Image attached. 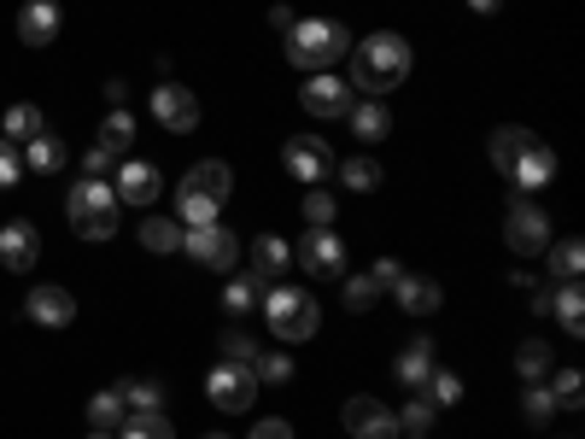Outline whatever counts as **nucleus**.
Here are the masks:
<instances>
[{
	"instance_id": "nucleus-1",
	"label": "nucleus",
	"mask_w": 585,
	"mask_h": 439,
	"mask_svg": "<svg viewBox=\"0 0 585 439\" xmlns=\"http://www.w3.org/2000/svg\"><path fill=\"white\" fill-rule=\"evenodd\" d=\"M410 76V41L399 30H381V35H363V48H351V82L363 100H387L392 89H404Z\"/></svg>"
},
{
	"instance_id": "nucleus-2",
	"label": "nucleus",
	"mask_w": 585,
	"mask_h": 439,
	"mask_svg": "<svg viewBox=\"0 0 585 439\" xmlns=\"http://www.w3.org/2000/svg\"><path fill=\"white\" fill-rule=\"evenodd\" d=\"M346 53H351V30L340 18H299V24L287 30V65L305 71V76L340 65Z\"/></svg>"
},
{
	"instance_id": "nucleus-3",
	"label": "nucleus",
	"mask_w": 585,
	"mask_h": 439,
	"mask_svg": "<svg viewBox=\"0 0 585 439\" xmlns=\"http://www.w3.org/2000/svg\"><path fill=\"white\" fill-rule=\"evenodd\" d=\"M258 317L269 323V334H276V340L299 346V340H310V334H317L322 305H317V293H305V287H264Z\"/></svg>"
},
{
	"instance_id": "nucleus-4",
	"label": "nucleus",
	"mask_w": 585,
	"mask_h": 439,
	"mask_svg": "<svg viewBox=\"0 0 585 439\" xmlns=\"http://www.w3.org/2000/svg\"><path fill=\"white\" fill-rule=\"evenodd\" d=\"M65 212H71V228H76V241H112L117 235V194H112V182H100V176H82L71 187V200H65Z\"/></svg>"
},
{
	"instance_id": "nucleus-5",
	"label": "nucleus",
	"mask_w": 585,
	"mask_h": 439,
	"mask_svg": "<svg viewBox=\"0 0 585 439\" xmlns=\"http://www.w3.org/2000/svg\"><path fill=\"white\" fill-rule=\"evenodd\" d=\"M504 246H510L515 258H538V253L551 246V217L538 212L527 194H521V200L510 205V217H504Z\"/></svg>"
},
{
	"instance_id": "nucleus-6",
	"label": "nucleus",
	"mask_w": 585,
	"mask_h": 439,
	"mask_svg": "<svg viewBox=\"0 0 585 439\" xmlns=\"http://www.w3.org/2000/svg\"><path fill=\"white\" fill-rule=\"evenodd\" d=\"M292 269H305V276H346V241L333 235V228H305V241L292 246Z\"/></svg>"
},
{
	"instance_id": "nucleus-7",
	"label": "nucleus",
	"mask_w": 585,
	"mask_h": 439,
	"mask_svg": "<svg viewBox=\"0 0 585 439\" xmlns=\"http://www.w3.org/2000/svg\"><path fill=\"white\" fill-rule=\"evenodd\" d=\"M205 399H212L223 416L253 410V399H258V375L246 369V364H217L212 375H205Z\"/></svg>"
},
{
	"instance_id": "nucleus-8",
	"label": "nucleus",
	"mask_w": 585,
	"mask_h": 439,
	"mask_svg": "<svg viewBox=\"0 0 585 439\" xmlns=\"http://www.w3.org/2000/svg\"><path fill=\"white\" fill-rule=\"evenodd\" d=\"M182 253L194 258L199 269H235L240 264V241L228 235L223 223H205V228H182Z\"/></svg>"
},
{
	"instance_id": "nucleus-9",
	"label": "nucleus",
	"mask_w": 585,
	"mask_h": 439,
	"mask_svg": "<svg viewBox=\"0 0 585 439\" xmlns=\"http://www.w3.org/2000/svg\"><path fill=\"white\" fill-rule=\"evenodd\" d=\"M340 422H346V433H351V439H404V428H399V410H387L381 399H369V392H358V399H346Z\"/></svg>"
},
{
	"instance_id": "nucleus-10",
	"label": "nucleus",
	"mask_w": 585,
	"mask_h": 439,
	"mask_svg": "<svg viewBox=\"0 0 585 439\" xmlns=\"http://www.w3.org/2000/svg\"><path fill=\"white\" fill-rule=\"evenodd\" d=\"M281 164H287V176H299L305 187H322L333 176V153H328L322 135H292L281 146Z\"/></svg>"
},
{
	"instance_id": "nucleus-11",
	"label": "nucleus",
	"mask_w": 585,
	"mask_h": 439,
	"mask_svg": "<svg viewBox=\"0 0 585 439\" xmlns=\"http://www.w3.org/2000/svg\"><path fill=\"white\" fill-rule=\"evenodd\" d=\"M112 194H117V205H158V194H164V171H158V164H146V159H123V164H117Z\"/></svg>"
},
{
	"instance_id": "nucleus-12",
	"label": "nucleus",
	"mask_w": 585,
	"mask_h": 439,
	"mask_svg": "<svg viewBox=\"0 0 585 439\" xmlns=\"http://www.w3.org/2000/svg\"><path fill=\"white\" fill-rule=\"evenodd\" d=\"M153 118L171 135H194L199 130V100L187 94L182 82H158V89H153Z\"/></svg>"
},
{
	"instance_id": "nucleus-13",
	"label": "nucleus",
	"mask_w": 585,
	"mask_h": 439,
	"mask_svg": "<svg viewBox=\"0 0 585 439\" xmlns=\"http://www.w3.org/2000/svg\"><path fill=\"white\" fill-rule=\"evenodd\" d=\"M299 106L310 112V118H346L351 112V89L333 71H310V82L299 89Z\"/></svg>"
},
{
	"instance_id": "nucleus-14",
	"label": "nucleus",
	"mask_w": 585,
	"mask_h": 439,
	"mask_svg": "<svg viewBox=\"0 0 585 439\" xmlns=\"http://www.w3.org/2000/svg\"><path fill=\"white\" fill-rule=\"evenodd\" d=\"M24 317H30L35 328H71V323H76V299H71V287H53V282L30 287Z\"/></svg>"
},
{
	"instance_id": "nucleus-15",
	"label": "nucleus",
	"mask_w": 585,
	"mask_h": 439,
	"mask_svg": "<svg viewBox=\"0 0 585 439\" xmlns=\"http://www.w3.org/2000/svg\"><path fill=\"white\" fill-rule=\"evenodd\" d=\"M59 24H65L59 0H24V7H18V41H24V48H48V41H59Z\"/></svg>"
},
{
	"instance_id": "nucleus-16",
	"label": "nucleus",
	"mask_w": 585,
	"mask_h": 439,
	"mask_svg": "<svg viewBox=\"0 0 585 439\" xmlns=\"http://www.w3.org/2000/svg\"><path fill=\"white\" fill-rule=\"evenodd\" d=\"M510 182H515V187H521V194H527V200H533V194H538V187H551V182H556V153H551V146H545V141H533V146H527V153H521V159L510 164Z\"/></svg>"
},
{
	"instance_id": "nucleus-17",
	"label": "nucleus",
	"mask_w": 585,
	"mask_h": 439,
	"mask_svg": "<svg viewBox=\"0 0 585 439\" xmlns=\"http://www.w3.org/2000/svg\"><path fill=\"white\" fill-rule=\"evenodd\" d=\"M35 258H41V235H35V223L18 217V223L0 228V264L24 276V269H35Z\"/></svg>"
},
{
	"instance_id": "nucleus-18",
	"label": "nucleus",
	"mask_w": 585,
	"mask_h": 439,
	"mask_svg": "<svg viewBox=\"0 0 585 439\" xmlns=\"http://www.w3.org/2000/svg\"><path fill=\"white\" fill-rule=\"evenodd\" d=\"M387 293L399 299V310H404V317H433V310H439V299H445V293H439V282H428V276H399Z\"/></svg>"
},
{
	"instance_id": "nucleus-19",
	"label": "nucleus",
	"mask_w": 585,
	"mask_h": 439,
	"mask_svg": "<svg viewBox=\"0 0 585 439\" xmlns=\"http://www.w3.org/2000/svg\"><path fill=\"white\" fill-rule=\"evenodd\" d=\"M182 187H187V194H205V200H217V205H223L228 194H235V171H228L223 159H199L194 171L182 176Z\"/></svg>"
},
{
	"instance_id": "nucleus-20",
	"label": "nucleus",
	"mask_w": 585,
	"mask_h": 439,
	"mask_svg": "<svg viewBox=\"0 0 585 439\" xmlns=\"http://www.w3.org/2000/svg\"><path fill=\"white\" fill-rule=\"evenodd\" d=\"M264 276H258V269H240V276H228L223 282V310H228V317H253V310H258V299H264Z\"/></svg>"
},
{
	"instance_id": "nucleus-21",
	"label": "nucleus",
	"mask_w": 585,
	"mask_h": 439,
	"mask_svg": "<svg viewBox=\"0 0 585 439\" xmlns=\"http://www.w3.org/2000/svg\"><path fill=\"white\" fill-rule=\"evenodd\" d=\"M346 123H351V135H358V141H369V146L392 135V112L381 106V100H351Z\"/></svg>"
},
{
	"instance_id": "nucleus-22",
	"label": "nucleus",
	"mask_w": 585,
	"mask_h": 439,
	"mask_svg": "<svg viewBox=\"0 0 585 439\" xmlns=\"http://www.w3.org/2000/svg\"><path fill=\"white\" fill-rule=\"evenodd\" d=\"M533 141H538V135H533V130H521V123H497V130H492V141H486V159H492L497 171L510 176V164H515L521 153H527Z\"/></svg>"
},
{
	"instance_id": "nucleus-23",
	"label": "nucleus",
	"mask_w": 585,
	"mask_h": 439,
	"mask_svg": "<svg viewBox=\"0 0 585 439\" xmlns=\"http://www.w3.org/2000/svg\"><path fill=\"white\" fill-rule=\"evenodd\" d=\"M18 159H24V171H35V176H53V171H59V164H65V159H71V146H65V141H59L53 130H41L35 141H24V153H18Z\"/></svg>"
},
{
	"instance_id": "nucleus-24",
	"label": "nucleus",
	"mask_w": 585,
	"mask_h": 439,
	"mask_svg": "<svg viewBox=\"0 0 585 439\" xmlns=\"http://www.w3.org/2000/svg\"><path fill=\"white\" fill-rule=\"evenodd\" d=\"M94 146H106L112 159H130V146H135V118L123 112V106H112L106 123H100V141H94Z\"/></svg>"
},
{
	"instance_id": "nucleus-25",
	"label": "nucleus",
	"mask_w": 585,
	"mask_h": 439,
	"mask_svg": "<svg viewBox=\"0 0 585 439\" xmlns=\"http://www.w3.org/2000/svg\"><path fill=\"white\" fill-rule=\"evenodd\" d=\"M253 269L269 282V276H281V269H292V246L281 235H258L253 241Z\"/></svg>"
},
{
	"instance_id": "nucleus-26",
	"label": "nucleus",
	"mask_w": 585,
	"mask_h": 439,
	"mask_svg": "<svg viewBox=\"0 0 585 439\" xmlns=\"http://www.w3.org/2000/svg\"><path fill=\"white\" fill-rule=\"evenodd\" d=\"M41 130H48V118H41V106H12L7 118H0V135H7L12 146H24V141H35Z\"/></svg>"
},
{
	"instance_id": "nucleus-27",
	"label": "nucleus",
	"mask_w": 585,
	"mask_h": 439,
	"mask_svg": "<svg viewBox=\"0 0 585 439\" xmlns=\"http://www.w3.org/2000/svg\"><path fill=\"white\" fill-rule=\"evenodd\" d=\"M392 375H399V381L415 392V387H428V375H433V346L428 340H415L410 351H404V358L399 364H392Z\"/></svg>"
},
{
	"instance_id": "nucleus-28",
	"label": "nucleus",
	"mask_w": 585,
	"mask_h": 439,
	"mask_svg": "<svg viewBox=\"0 0 585 439\" xmlns=\"http://www.w3.org/2000/svg\"><path fill=\"white\" fill-rule=\"evenodd\" d=\"M123 416H130V405H123V392L117 387H100L94 399H89V428H123Z\"/></svg>"
},
{
	"instance_id": "nucleus-29",
	"label": "nucleus",
	"mask_w": 585,
	"mask_h": 439,
	"mask_svg": "<svg viewBox=\"0 0 585 439\" xmlns=\"http://www.w3.org/2000/svg\"><path fill=\"white\" fill-rule=\"evenodd\" d=\"M141 246L146 253H182V228H176V217H146L141 223Z\"/></svg>"
},
{
	"instance_id": "nucleus-30",
	"label": "nucleus",
	"mask_w": 585,
	"mask_h": 439,
	"mask_svg": "<svg viewBox=\"0 0 585 439\" xmlns=\"http://www.w3.org/2000/svg\"><path fill=\"white\" fill-rule=\"evenodd\" d=\"M551 346L545 340H521L515 346V369H521V381H551Z\"/></svg>"
},
{
	"instance_id": "nucleus-31",
	"label": "nucleus",
	"mask_w": 585,
	"mask_h": 439,
	"mask_svg": "<svg viewBox=\"0 0 585 439\" xmlns=\"http://www.w3.org/2000/svg\"><path fill=\"white\" fill-rule=\"evenodd\" d=\"M117 439H176V433H171V422H164V410H130Z\"/></svg>"
},
{
	"instance_id": "nucleus-32",
	"label": "nucleus",
	"mask_w": 585,
	"mask_h": 439,
	"mask_svg": "<svg viewBox=\"0 0 585 439\" xmlns=\"http://www.w3.org/2000/svg\"><path fill=\"white\" fill-rule=\"evenodd\" d=\"M551 253V276L556 282H579V269H585V246L568 235V241H556V246H545Z\"/></svg>"
},
{
	"instance_id": "nucleus-33",
	"label": "nucleus",
	"mask_w": 585,
	"mask_h": 439,
	"mask_svg": "<svg viewBox=\"0 0 585 439\" xmlns=\"http://www.w3.org/2000/svg\"><path fill=\"white\" fill-rule=\"evenodd\" d=\"M521 416H527L533 428H545L551 416H556V392L551 381H527V392H521Z\"/></svg>"
},
{
	"instance_id": "nucleus-34",
	"label": "nucleus",
	"mask_w": 585,
	"mask_h": 439,
	"mask_svg": "<svg viewBox=\"0 0 585 439\" xmlns=\"http://www.w3.org/2000/svg\"><path fill=\"white\" fill-rule=\"evenodd\" d=\"M551 310H556V323L568 328V334H585V299H579V282H562V293L551 299Z\"/></svg>"
},
{
	"instance_id": "nucleus-35",
	"label": "nucleus",
	"mask_w": 585,
	"mask_h": 439,
	"mask_svg": "<svg viewBox=\"0 0 585 439\" xmlns=\"http://www.w3.org/2000/svg\"><path fill=\"white\" fill-rule=\"evenodd\" d=\"M333 171H340V182L351 187V194H374V187H381V164L374 159H351V164H333Z\"/></svg>"
},
{
	"instance_id": "nucleus-36",
	"label": "nucleus",
	"mask_w": 585,
	"mask_h": 439,
	"mask_svg": "<svg viewBox=\"0 0 585 439\" xmlns=\"http://www.w3.org/2000/svg\"><path fill=\"white\" fill-rule=\"evenodd\" d=\"M176 212H182L187 228H205V223H217L223 205H217V200H205V194H187V187H176Z\"/></svg>"
},
{
	"instance_id": "nucleus-37",
	"label": "nucleus",
	"mask_w": 585,
	"mask_h": 439,
	"mask_svg": "<svg viewBox=\"0 0 585 439\" xmlns=\"http://www.w3.org/2000/svg\"><path fill=\"white\" fill-rule=\"evenodd\" d=\"M253 375H258V381H269V387H287L292 381V358H287V351H258Z\"/></svg>"
},
{
	"instance_id": "nucleus-38",
	"label": "nucleus",
	"mask_w": 585,
	"mask_h": 439,
	"mask_svg": "<svg viewBox=\"0 0 585 439\" xmlns=\"http://www.w3.org/2000/svg\"><path fill=\"white\" fill-rule=\"evenodd\" d=\"M428 399H433V410H451L456 399H463V381H456L451 369L433 364V375H428Z\"/></svg>"
},
{
	"instance_id": "nucleus-39",
	"label": "nucleus",
	"mask_w": 585,
	"mask_h": 439,
	"mask_svg": "<svg viewBox=\"0 0 585 439\" xmlns=\"http://www.w3.org/2000/svg\"><path fill=\"white\" fill-rule=\"evenodd\" d=\"M117 392H123L130 410H164V387L158 381H117Z\"/></svg>"
},
{
	"instance_id": "nucleus-40",
	"label": "nucleus",
	"mask_w": 585,
	"mask_h": 439,
	"mask_svg": "<svg viewBox=\"0 0 585 439\" xmlns=\"http://www.w3.org/2000/svg\"><path fill=\"white\" fill-rule=\"evenodd\" d=\"M258 351H264V346H258L246 328H228V334H223V364H246V369H253Z\"/></svg>"
},
{
	"instance_id": "nucleus-41",
	"label": "nucleus",
	"mask_w": 585,
	"mask_h": 439,
	"mask_svg": "<svg viewBox=\"0 0 585 439\" xmlns=\"http://www.w3.org/2000/svg\"><path fill=\"white\" fill-rule=\"evenodd\" d=\"M333 212H340V205H333L328 187H305V223L310 228H333Z\"/></svg>"
},
{
	"instance_id": "nucleus-42",
	"label": "nucleus",
	"mask_w": 585,
	"mask_h": 439,
	"mask_svg": "<svg viewBox=\"0 0 585 439\" xmlns=\"http://www.w3.org/2000/svg\"><path fill=\"white\" fill-rule=\"evenodd\" d=\"M551 392H556V410H579V405H585V381H579V369H556Z\"/></svg>"
},
{
	"instance_id": "nucleus-43",
	"label": "nucleus",
	"mask_w": 585,
	"mask_h": 439,
	"mask_svg": "<svg viewBox=\"0 0 585 439\" xmlns=\"http://www.w3.org/2000/svg\"><path fill=\"white\" fill-rule=\"evenodd\" d=\"M439 422V410H433V399H428V392H415V399L399 410V428H410V433H428Z\"/></svg>"
},
{
	"instance_id": "nucleus-44",
	"label": "nucleus",
	"mask_w": 585,
	"mask_h": 439,
	"mask_svg": "<svg viewBox=\"0 0 585 439\" xmlns=\"http://www.w3.org/2000/svg\"><path fill=\"white\" fill-rule=\"evenodd\" d=\"M374 299H381L374 276H346V305H351V310H374Z\"/></svg>"
},
{
	"instance_id": "nucleus-45",
	"label": "nucleus",
	"mask_w": 585,
	"mask_h": 439,
	"mask_svg": "<svg viewBox=\"0 0 585 439\" xmlns=\"http://www.w3.org/2000/svg\"><path fill=\"white\" fill-rule=\"evenodd\" d=\"M24 182V159H18V146L0 135V187H18Z\"/></svg>"
},
{
	"instance_id": "nucleus-46",
	"label": "nucleus",
	"mask_w": 585,
	"mask_h": 439,
	"mask_svg": "<svg viewBox=\"0 0 585 439\" xmlns=\"http://www.w3.org/2000/svg\"><path fill=\"white\" fill-rule=\"evenodd\" d=\"M369 276H374V287H381V293H387L392 282H399V276H404V264H399V258H374V269H369Z\"/></svg>"
},
{
	"instance_id": "nucleus-47",
	"label": "nucleus",
	"mask_w": 585,
	"mask_h": 439,
	"mask_svg": "<svg viewBox=\"0 0 585 439\" xmlns=\"http://www.w3.org/2000/svg\"><path fill=\"white\" fill-rule=\"evenodd\" d=\"M82 171H89V176H106V171H112V153H106V146H89V153H82Z\"/></svg>"
},
{
	"instance_id": "nucleus-48",
	"label": "nucleus",
	"mask_w": 585,
	"mask_h": 439,
	"mask_svg": "<svg viewBox=\"0 0 585 439\" xmlns=\"http://www.w3.org/2000/svg\"><path fill=\"white\" fill-rule=\"evenodd\" d=\"M253 439H292V428H287V422H276V416H269V422H258V428H253Z\"/></svg>"
},
{
	"instance_id": "nucleus-49",
	"label": "nucleus",
	"mask_w": 585,
	"mask_h": 439,
	"mask_svg": "<svg viewBox=\"0 0 585 439\" xmlns=\"http://www.w3.org/2000/svg\"><path fill=\"white\" fill-rule=\"evenodd\" d=\"M269 24H276V30L287 35L292 24H299V18H292V7H269Z\"/></svg>"
},
{
	"instance_id": "nucleus-50",
	"label": "nucleus",
	"mask_w": 585,
	"mask_h": 439,
	"mask_svg": "<svg viewBox=\"0 0 585 439\" xmlns=\"http://www.w3.org/2000/svg\"><path fill=\"white\" fill-rule=\"evenodd\" d=\"M106 100H112V106H123V100H130V82L112 76V82H106Z\"/></svg>"
},
{
	"instance_id": "nucleus-51",
	"label": "nucleus",
	"mask_w": 585,
	"mask_h": 439,
	"mask_svg": "<svg viewBox=\"0 0 585 439\" xmlns=\"http://www.w3.org/2000/svg\"><path fill=\"white\" fill-rule=\"evenodd\" d=\"M469 7H474V12H480V18H492V12H497V7H504V0H469Z\"/></svg>"
},
{
	"instance_id": "nucleus-52",
	"label": "nucleus",
	"mask_w": 585,
	"mask_h": 439,
	"mask_svg": "<svg viewBox=\"0 0 585 439\" xmlns=\"http://www.w3.org/2000/svg\"><path fill=\"white\" fill-rule=\"evenodd\" d=\"M89 439H117L112 428H89Z\"/></svg>"
},
{
	"instance_id": "nucleus-53",
	"label": "nucleus",
	"mask_w": 585,
	"mask_h": 439,
	"mask_svg": "<svg viewBox=\"0 0 585 439\" xmlns=\"http://www.w3.org/2000/svg\"><path fill=\"white\" fill-rule=\"evenodd\" d=\"M212 439H228V433H212Z\"/></svg>"
},
{
	"instance_id": "nucleus-54",
	"label": "nucleus",
	"mask_w": 585,
	"mask_h": 439,
	"mask_svg": "<svg viewBox=\"0 0 585 439\" xmlns=\"http://www.w3.org/2000/svg\"><path fill=\"white\" fill-rule=\"evenodd\" d=\"M410 439H422V433H410Z\"/></svg>"
}]
</instances>
